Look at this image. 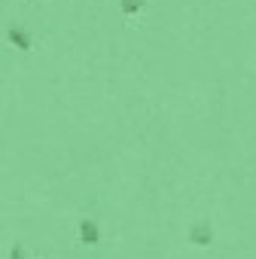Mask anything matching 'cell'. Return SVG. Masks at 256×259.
Returning a JSON list of instances; mask_svg holds the SVG:
<instances>
[{
	"mask_svg": "<svg viewBox=\"0 0 256 259\" xmlns=\"http://www.w3.org/2000/svg\"><path fill=\"white\" fill-rule=\"evenodd\" d=\"M119 7H122L125 16H138V13L147 7V0H119Z\"/></svg>",
	"mask_w": 256,
	"mask_h": 259,
	"instance_id": "4",
	"label": "cell"
},
{
	"mask_svg": "<svg viewBox=\"0 0 256 259\" xmlns=\"http://www.w3.org/2000/svg\"><path fill=\"white\" fill-rule=\"evenodd\" d=\"M189 241H192V244H201V247H207V244L214 241V232H210V226H207V223H195V226L189 229Z\"/></svg>",
	"mask_w": 256,
	"mask_h": 259,
	"instance_id": "3",
	"label": "cell"
},
{
	"mask_svg": "<svg viewBox=\"0 0 256 259\" xmlns=\"http://www.w3.org/2000/svg\"><path fill=\"white\" fill-rule=\"evenodd\" d=\"M79 241L82 244H98L101 241V229L95 220H79Z\"/></svg>",
	"mask_w": 256,
	"mask_h": 259,
	"instance_id": "2",
	"label": "cell"
},
{
	"mask_svg": "<svg viewBox=\"0 0 256 259\" xmlns=\"http://www.w3.org/2000/svg\"><path fill=\"white\" fill-rule=\"evenodd\" d=\"M10 259H28V253H25V244H22V241H16V244L10 247Z\"/></svg>",
	"mask_w": 256,
	"mask_h": 259,
	"instance_id": "5",
	"label": "cell"
},
{
	"mask_svg": "<svg viewBox=\"0 0 256 259\" xmlns=\"http://www.w3.org/2000/svg\"><path fill=\"white\" fill-rule=\"evenodd\" d=\"M7 40H10V43H13L16 49H22V52H28V49L34 46L31 34H28V31H22L19 25H10V28H7Z\"/></svg>",
	"mask_w": 256,
	"mask_h": 259,
	"instance_id": "1",
	"label": "cell"
}]
</instances>
